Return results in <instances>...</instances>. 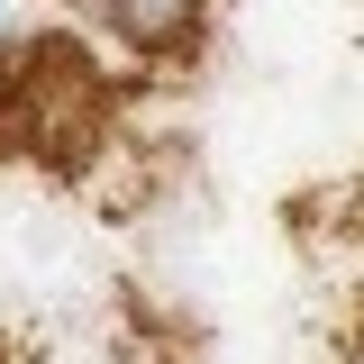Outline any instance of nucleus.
Listing matches in <instances>:
<instances>
[{
    "label": "nucleus",
    "mask_w": 364,
    "mask_h": 364,
    "mask_svg": "<svg viewBox=\"0 0 364 364\" xmlns=\"http://www.w3.org/2000/svg\"><path fill=\"white\" fill-rule=\"evenodd\" d=\"M346 364H364V337H355V355H346Z\"/></svg>",
    "instance_id": "3"
},
{
    "label": "nucleus",
    "mask_w": 364,
    "mask_h": 364,
    "mask_svg": "<svg viewBox=\"0 0 364 364\" xmlns=\"http://www.w3.org/2000/svg\"><path fill=\"white\" fill-rule=\"evenodd\" d=\"M73 9H100V18H119V0H73Z\"/></svg>",
    "instance_id": "2"
},
{
    "label": "nucleus",
    "mask_w": 364,
    "mask_h": 364,
    "mask_svg": "<svg viewBox=\"0 0 364 364\" xmlns=\"http://www.w3.org/2000/svg\"><path fill=\"white\" fill-rule=\"evenodd\" d=\"M119 37L146 46V55H164V46L191 37V0H119Z\"/></svg>",
    "instance_id": "1"
}]
</instances>
